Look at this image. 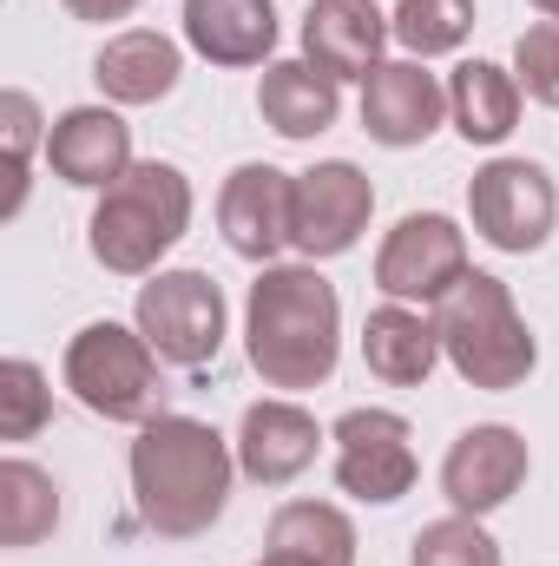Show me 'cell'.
<instances>
[{
    "instance_id": "6da1fadb",
    "label": "cell",
    "mask_w": 559,
    "mask_h": 566,
    "mask_svg": "<svg viewBox=\"0 0 559 566\" xmlns=\"http://www.w3.org/2000/svg\"><path fill=\"white\" fill-rule=\"evenodd\" d=\"M244 349L264 389H323L342 356V296L316 264H264L244 303Z\"/></svg>"
},
{
    "instance_id": "d4e9b609",
    "label": "cell",
    "mask_w": 559,
    "mask_h": 566,
    "mask_svg": "<svg viewBox=\"0 0 559 566\" xmlns=\"http://www.w3.org/2000/svg\"><path fill=\"white\" fill-rule=\"evenodd\" d=\"M409 566H507L500 541L474 514H441L409 541Z\"/></svg>"
},
{
    "instance_id": "ba28073f",
    "label": "cell",
    "mask_w": 559,
    "mask_h": 566,
    "mask_svg": "<svg viewBox=\"0 0 559 566\" xmlns=\"http://www.w3.org/2000/svg\"><path fill=\"white\" fill-rule=\"evenodd\" d=\"M461 277H467V231L454 218H441V211H409L382 238V251H376V290L389 303L428 310V303H441Z\"/></svg>"
},
{
    "instance_id": "5bb4252c",
    "label": "cell",
    "mask_w": 559,
    "mask_h": 566,
    "mask_svg": "<svg viewBox=\"0 0 559 566\" xmlns=\"http://www.w3.org/2000/svg\"><path fill=\"white\" fill-rule=\"evenodd\" d=\"M46 165H53V178L80 185V191H106L139 165L133 158V126L113 106H73L46 126Z\"/></svg>"
},
{
    "instance_id": "e0dca14e",
    "label": "cell",
    "mask_w": 559,
    "mask_h": 566,
    "mask_svg": "<svg viewBox=\"0 0 559 566\" xmlns=\"http://www.w3.org/2000/svg\"><path fill=\"white\" fill-rule=\"evenodd\" d=\"M184 40L211 66H271L277 0H184Z\"/></svg>"
},
{
    "instance_id": "83f0119b",
    "label": "cell",
    "mask_w": 559,
    "mask_h": 566,
    "mask_svg": "<svg viewBox=\"0 0 559 566\" xmlns=\"http://www.w3.org/2000/svg\"><path fill=\"white\" fill-rule=\"evenodd\" d=\"M514 80H520L527 99L559 106V27L553 20H540V27H527L514 40Z\"/></svg>"
},
{
    "instance_id": "30bf717a",
    "label": "cell",
    "mask_w": 559,
    "mask_h": 566,
    "mask_svg": "<svg viewBox=\"0 0 559 566\" xmlns=\"http://www.w3.org/2000/svg\"><path fill=\"white\" fill-rule=\"evenodd\" d=\"M527 468H534V454H527V434L507 422H474L461 428L454 441H447V454H441V494H447V507L454 514H494V507H507L520 488H527Z\"/></svg>"
},
{
    "instance_id": "7402d4cb",
    "label": "cell",
    "mask_w": 559,
    "mask_h": 566,
    "mask_svg": "<svg viewBox=\"0 0 559 566\" xmlns=\"http://www.w3.org/2000/svg\"><path fill=\"white\" fill-rule=\"evenodd\" d=\"M264 554H289L303 566H356V527L329 501H283L271 514Z\"/></svg>"
},
{
    "instance_id": "7c38bea8",
    "label": "cell",
    "mask_w": 559,
    "mask_h": 566,
    "mask_svg": "<svg viewBox=\"0 0 559 566\" xmlns=\"http://www.w3.org/2000/svg\"><path fill=\"white\" fill-rule=\"evenodd\" d=\"M218 231L244 264H277L296 251V171L238 165L218 191Z\"/></svg>"
},
{
    "instance_id": "ac0fdd59",
    "label": "cell",
    "mask_w": 559,
    "mask_h": 566,
    "mask_svg": "<svg viewBox=\"0 0 559 566\" xmlns=\"http://www.w3.org/2000/svg\"><path fill=\"white\" fill-rule=\"evenodd\" d=\"M178 73H184L178 40H165V33H151V27L113 33V40L99 46V60H93V80H99V93H106L113 106H158V99H171V93H178Z\"/></svg>"
},
{
    "instance_id": "cb8c5ba5",
    "label": "cell",
    "mask_w": 559,
    "mask_h": 566,
    "mask_svg": "<svg viewBox=\"0 0 559 566\" xmlns=\"http://www.w3.org/2000/svg\"><path fill=\"white\" fill-rule=\"evenodd\" d=\"M389 33L409 46V60H441L461 53L474 33V0H395Z\"/></svg>"
},
{
    "instance_id": "4316f807",
    "label": "cell",
    "mask_w": 559,
    "mask_h": 566,
    "mask_svg": "<svg viewBox=\"0 0 559 566\" xmlns=\"http://www.w3.org/2000/svg\"><path fill=\"white\" fill-rule=\"evenodd\" d=\"M0 139H7V178H13V191H7V218L27 205V165H33V139H40V106H33V93H0Z\"/></svg>"
},
{
    "instance_id": "d6986e66",
    "label": "cell",
    "mask_w": 559,
    "mask_h": 566,
    "mask_svg": "<svg viewBox=\"0 0 559 566\" xmlns=\"http://www.w3.org/2000/svg\"><path fill=\"white\" fill-rule=\"evenodd\" d=\"M362 363H369V376L389 382V389H421V382L434 376V363H441V329H434V316L415 310V303H382V310H369V323H362Z\"/></svg>"
},
{
    "instance_id": "9c48e42d",
    "label": "cell",
    "mask_w": 559,
    "mask_h": 566,
    "mask_svg": "<svg viewBox=\"0 0 559 566\" xmlns=\"http://www.w3.org/2000/svg\"><path fill=\"white\" fill-rule=\"evenodd\" d=\"M336 441V488L369 501V507H389L415 488L421 461H415V428L402 422L395 409H349L342 422L329 428Z\"/></svg>"
},
{
    "instance_id": "603a6c76",
    "label": "cell",
    "mask_w": 559,
    "mask_h": 566,
    "mask_svg": "<svg viewBox=\"0 0 559 566\" xmlns=\"http://www.w3.org/2000/svg\"><path fill=\"white\" fill-rule=\"evenodd\" d=\"M60 527V481L20 454L0 461V547H40Z\"/></svg>"
},
{
    "instance_id": "8992f818",
    "label": "cell",
    "mask_w": 559,
    "mask_h": 566,
    "mask_svg": "<svg viewBox=\"0 0 559 566\" xmlns=\"http://www.w3.org/2000/svg\"><path fill=\"white\" fill-rule=\"evenodd\" d=\"M133 316L165 369H204L224 349V290L204 271H158L151 283H139Z\"/></svg>"
},
{
    "instance_id": "52a82bcc",
    "label": "cell",
    "mask_w": 559,
    "mask_h": 566,
    "mask_svg": "<svg viewBox=\"0 0 559 566\" xmlns=\"http://www.w3.org/2000/svg\"><path fill=\"white\" fill-rule=\"evenodd\" d=\"M467 218L507 258L540 251L559 218V191L547 178V165H534V158H487L474 171V185H467Z\"/></svg>"
},
{
    "instance_id": "44dd1931",
    "label": "cell",
    "mask_w": 559,
    "mask_h": 566,
    "mask_svg": "<svg viewBox=\"0 0 559 566\" xmlns=\"http://www.w3.org/2000/svg\"><path fill=\"white\" fill-rule=\"evenodd\" d=\"M447 119L467 145H500L520 126V80L494 60H461L447 80Z\"/></svg>"
},
{
    "instance_id": "4fadbf2b",
    "label": "cell",
    "mask_w": 559,
    "mask_h": 566,
    "mask_svg": "<svg viewBox=\"0 0 559 566\" xmlns=\"http://www.w3.org/2000/svg\"><path fill=\"white\" fill-rule=\"evenodd\" d=\"M447 119V86L428 73V60H382L362 80V133L389 151L428 145Z\"/></svg>"
},
{
    "instance_id": "484cf974",
    "label": "cell",
    "mask_w": 559,
    "mask_h": 566,
    "mask_svg": "<svg viewBox=\"0 0 559 566\" xmlns=\"http://www.w3.org/2000/svg\"><path fill=\"white\" fill-rule=\"evenodd\" d=\"M46 422H53L46 369L27 363V356H7L0 363V441H33Z\"/></svg>"
},
{
    "instance_id": "9a60e30c",
    "label": "cell",
    "mask_w": 559,
    "mask_h": 566,
    "mask_svg": "<svg viewBox=\"0 0 559 566\" xmlns=\"http://www.w3.org/2000/svg\"><path fill=\"white\" fill-rule=\"evenodd\" d=\"M389 40V13L376 0H309L303 13V60L329 80H369Z\"/></svg>"
},
{
    "instance_id": "ffe728a7",
    "label": "cell",
    "mask_w": 559,
    "mask_h": 566,
    "mask_svg": "<svg viewBox=\"0 0 559 566\" xmlns=\"http://www.w3.org/2000/svg\"><path fill=\"white\" fill-rule=\"evenodd\" d=\"M257 113L277 139H316L342 113V80L316 73L309 60H271L257 80Z\"/></svg>"
},
{
    "instance_id": "4dcf8cb0",
    "label": "cell",
    "mask_w": 559,
    "mask_h": 566,
    "mask_svg": "<svg viewBox=\"0 0 559 566\" xmlns=\"http://www.w3.org/2000/svg\"><path fill=\"white\" fill-rule=\"evenodd\" d=\"M257 566H303V560H289V554H264Z\"/></svg>"
},
{
    "instance_id": "2e32d148",
    "label": "cell",
    "mask_w": 559,
    "mask_h": 566,
    "mask_svg": "<svg viewBox=\"0 0 559 566\" xmlns=\"http://www.w3.org/2000/svg\"><path fill=\"white\" fill-rule=\"evenodd\" d=\"M329 434L316 428L309 409H296V402H251L244 409V422H238V468L257 481V488H289L309 461H316V448H323Z\"/></svg>"
},
{
    "instance_id": "8fae6325",
    "label": "cell",
    "mask_w": 559,
    "mask_h": 566,
    "mask_svg": "<svg viewBox=\"0 0 559 566\" xmlns=\"http://www.w3.org/2000/svg\"><path fill=\"white\" fill-rule=\"evenodd\" d=\"M369 211H376V185L362 165L323 158V165L296 171V251H303V264L356 251V238L369 231Z\"/></svg>"
},
{
    "instance_id": "277c9868",
    "label": "cell",
    "mask_w": 559,
    "mask_h": 566,
    "mask_svg": "<svg viewBox=\"0 0 559 566\" xmlns=\"http://www.w3.org/2000/svg\"><path fill=\"white\" fill-rule=\"evenodd\" d=\"M184 231H191V178L165 158H139L119 185L99 191L86 244L113 277H151Z\"/></svg>"
},
{
    "instance_id": "3957f363",
    "label": "cell",
    "mask_w": 559,
    "mask_h": 566,
    "mask_svg": "<svg viewBox=\"0 0 559 566\" xmlns=\"http://www.w3.org/2000/svg\"><path fill=\"white\" fill-rule=\"evenodd\" d=\"M434 329H441V356L454 363V376L467 389H487V396L520 389L540 363V343H534L514 290L487 271H467L434 303Z\"/></svg>"
},
{
    "instance_id": "f546056e",
    "label": "cell",
    "mask_w": 559,
    "mask_h": 566,
    "mask_svg": "<svg viewBox=\"0 0 559 566\" xmlns=\"http://www.w3.org/2000/svg\"><path fill=\"white\" fill-rule=\"evenodd\" d=\"M527 7H534V13H547V20L559 27V0H527Z\"/></svg>"
},
{
    "instance_id": "7a4b0ae2",
    "label": "cell",
    "mask_w": 559,
    "mask_h": 566,
    "mask_svg": "<svg viewBox=\"0 0 559 566\" xmlns=\"http://www.w3.org/2000/svg\"><path fill=\"white\" fill-rule=\"evenodd\" d=\"M126 468H133V501L145 527L165 541H191L224 521L238 448L198 416H158L139 428Z\"/></svg>"
},
{
    "instance_id": "f1b7e54d",
    "label": "cell",
    "mask_w": 559,
    "mask_h": 566,
    "mask_svg": "<svg viewBox=\"0 0 559 566\" xmlns=\"http://www.w3.org/2000/svg\"><path fill=\"white\" fill-rule=\"evenodd\" d=\"M60 7H66L73 20H93V27H106V20H126L139 0H60Z\"/></svg>"
},
{
    "instance_id": "5b68a950",
    "label": "cell",
    "mask_w": 559,
    "mask_h": 566,
    "mask_svg": "<svg viewBox=\"0 0 559 566\" xmlns=\"http://www.w3.org/2000/svg\"><path fill=\"white\" fill-rule=\"evenodd\" d=\"M158 369H165L158 349L126 323H86L66 343V363H60V376H66L80 409H93L99 422H126V428H145L165 416V376Z\"/></svg>"
}]
</instances>
